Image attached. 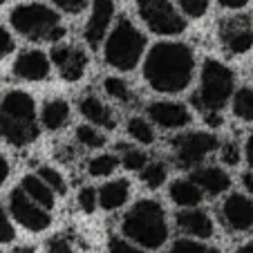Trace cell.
Masks as SVG:
<instances>
[{
    "label": "cell",
    "mask_w": 253,
    "mask_h": 253,
    "mask_svg": "<svg viewBox=\"0 0 253 253\" xmlns=\"http://www.w3.org/2000/svg\"><path fill=\"white\" fill-rule=\"evenodd\" d=\"M2 2H5V0H0V5H2Z\"/></svg>",
    "instance_id": "47"
},
{
    "label": "cell",
    "mask_w": 253,
    "mask_h": 253,
    "mask_svg": "<svg viewBox=\"0 0 253 253\" xmlns=\"http://www.w3.org/2000/svg\"><path fill=\"white\" fill-rule=\"evenodd\" d=\"M222 220L231 231H249L253 229V202L247 195L233 193L222 204Z\"/></svg>",
    "instance_id": "14"
},
{
    "label": "cell",
    "mask_w": 253,
    "mask_h": 253,
    "mask_svg": "<svg viewBox=\"0 0 253 253\" xmlns=\"http://www.w3.org/2000/svg\"><path fill=\"white\" fill-rule=\"evenodd\" d=\"M14 77L23 79V81H45L49 77L52 63L49 56L41 49H25L16 56L14 61Z\"/></svg>",
    "instance_id": "13"
},
{
    "label": "cell",
    "mask_w": 253,
    "mask_h": 253,
    "mask_svg": "<svg viewBox=\"0 0 253 253\" xmlns=\"http://www.w3.org/2000/svg\"><path fill=\"white\" fill-rule=\"evenodd\" d=\"M168 253H220L215 247H209V244H202L197 240H177Z\"/></svg>",
    "instance_id": "31"
},
{
    "label": "cell",
    "mask_w": 253,
    "mask_h": 253,
    "mask_svg": "<svg viewBox=\"0 0 253 253\" xmlns=\"http://www.w3.org/2000/svg\"><path fill=\"white\" fill-rule=\"evenodd\" d=\"M220 43L229 54H247L253 47V23L249 16H229L220 23Z\"/></svg>",
    "instance_id": "9"
},
{
    "label": "cell",
    "mask_w": 253,
    "mask_h": 253,
    "mask_svg": "<svg viewBox=\"0 0 253 253\" xmlns=\"http://www.w3.org/2000/svg\"><path fill=\"white\" fill-rule=\"evenodd\" d=\"M49 63L58 67L65 81H79L87 70V54L77 45L56 43L52 47V54H49Z\"/></svg>",
    "instance_id": "12"
},
{
    "label": "cell",
    "mask_w": 253,
    "mask_h": 253,
    "mask_svg": "<svg viewBox=\"0 0 253 253\" xmlns=\"http://www.w3.org/2000/svg\"><path fill=\"white\" fill-rule=\"evenodd\" d=\"M79 206H81L85 213H94L96 211V206H99V197H96V191L92 186L81 188V193H79Z\"/></svg>",
    "instance_id": "34"
},
{
    "label": "cell",
    "mask_w": 253,
    "mask_h": 253,
    "mask_svg": "<svg viewBox=\"0 0 253 253\" xmlns=\"http://www.w3.org/2000/svg\"><path fill=\"white\" fill-rule=\"evenodd\" d=\"M115 18V0H92V11L83 27V39L90 47H99L110 32V23Z\"/></svg>",
    "instance_id": "11"
},
{
    "label": "cell",
    "mask_w": 253,
    "mask_h": 253,
    "mask_svg": "<svg viewBox=\"0 0 253 253\" xmlns=\"http://www.w3.org/2000/svg\"><path fill=\"white\" fill-rule=\"evenodd\" d=\"M9 23L16 34L27 41H49L58 43L65 36L61 16L43 2H25L16 5L9 14Z\"/></svg>",
    "instance_id": "5"
},
{
    "label": "cell",
    "mask_w": 253,
    "mask_h": 253,
    "mask_svg": "<svg viewBox=\"0 0 253 253\" xmlns=\"http://www.w3.org/2000/svg\"><path fill=\"white\" fill-rule=\"evenodd\" d=\"M16 47L14 43V36H11V32L7 27H2L0 25V56H7V54H11Z\"/></svg>",
    "instance_id": "39"
},
{
    "label": "cell",
    "mask_w": 253,
    "mask_h": 253,
    "mask_svg": "<svg viewBox=\"0 0 253 253\" xmlns=\"http://www.w3.org/2000/svg\"><path fill=\"white\" fill-rule=\"evenodd\" d=\"M128 195H130V184L126 179H112V182L103 184L101 191L96 193L99 197V206L105 211H117L128 202Z\"/></svg>",
    "instance_id": "19"
},
{
    "label": "cell",
    "mask_w": 253,
    "mask_h": 253,
    "mask_svg": "<svg viewBox=\"0 0 253 253\" xmlns=\"http://www.w3.org/2000/svg\"><path fill=\"white\" fill-rule=\"evenodd\" d=\"M195 74V54L191 45L162 41L153 45L143 61V79L155 92L177 94L186 90Z\"/></svg>",
    "instance_id": "1"
},
{
    "label": "cell",
    "mask_w": 253,
    "mask_h": 253,
    "mask_svg": "<svg viewBox=\"0 0 253 253\" xmlns=\"http://www.w3.org/2000/svg\"><path fill=\"white\" fill-rule=\"evenodd\" d=\"M177 229L182 233L191 235V238H200V240H209L213 235V220L209 217V213L195 209H182L175 215Z\"/></svg>",
    "instance_id": "16"
},
{
    "label": "cell",
    "mask_w": 253,
    "mask_h": 253,
    "mask_svg": "<svg viewBox=\"0 0 253 253\" xmlns=\"http://www.w3.org/2000/svg\"><path fill=\"white\" fill-rule=\"evenodd\" d=\"M244 153H247V162H249V166L253 168V132L249 134V139H247V146H244Z\"/></svg>",
    "instance_id": "43"
},
{
    "label": "cell",
    "mask_w": 253,
    "mask_h": 253,
    "mask_svg": "<svg viewBox=\"0 0 253 253\" xmlns=\"http://www.w3.org/2000/svg\"><path fill=\"white\" fill-rule=\"evenodd\" d=\"M235 90V77L233 70L224 63L206 58L202 65L200 77V90L193 96V103L204 112H220L231 101Z\"/></svg>",
    "instance_id": "6"
},
{
    "label": "cell",
    "mask_w": 253,
    "mask_h": 253,
    "mask_svg": "<svg viewBox=\"0 0 253 253\" xmlns=\"http://www.w3.org/2000/svg\"><path fill=\"white\" fill-rule=\"evenodd\" d=\"M20 191H23L32 202L43 206L45 211L54 209V191L41 179L39 175H25L23 182H20Z\"/></svg>",
    "instance_id": "20"
},
{
    "label": "cell",
    "mask_w": 253,
    "mask_h": 253,
    "mask_svg": "<svg viewBox=\"0 0 253 253\" xmlns=\"http://www.w3.org/2000/svg\"><path fill=\"white\" fill-rule=\"evenodd\" d=\"M70 121V103L63 99H49L41 108V124L45 130H61Z\"/></svg>",
    "instance_id": "21"
},
{
    "label": "cell",
    "mask_w": 253,
    "mask_h": 253,
    "mask_svg": "<svg viewBox=\"0 0 253 253\" xmlns=\"http://www.w3.org/2000/svg\"><path fill=\"white\" fill-rule=\"evenodd\" d=\"M77 141L85 148H101L105 143V137L94 128V126H79L77 128Z\"/></svg>",
    "instance_id": "30"
},
{
    "label": "cell",
    "mask_w": 253,
    "mask_h": 253,
    "mask_svg": "<svg viewBox=\"0 0 253 253\" xmlns=\"http://www.w3.org/2000/svg\"><path fill=\"white\" fill-rule=\"evenodd\" d=\"M79 112H81L92 126H99V128H105V130L115 128V117H112V112L108 110V105L94 94H85L79 101Z\"/></svg>",
    "instance_id": "18"
},
{
    "label": "cell",
    "mask_w": 253,
    "mask_h": 253,
    "mask_svg": "<svg viewBox=\"0 0 253 253\" xmlns=\"http://www.w3.org/2000/svg\"><path fill=\"white\" fill-rule=\"evenodd\" d=\"M14 253H36V251H34L32 247H20V249H16Z\"/></svg>",
    "instance_id": "46"
},
{
    "label": "cell",
    "mask_w": 253,
    "mask_h": 253,
    "mask_svg": "<svg viewBox=\"0 0 253 253\" xmlns=\"http://www.w3.org/2000/svg\"><path fill=\"white\" fill-rule=\"evenodd\" d=\"M170 200L182 209H195L202 202V191L193 179H175L170 184Z\"/></svg>",
    "instance_id": "22"
},
{
    "label": "cell",
    "mask_w": 253,
    "mask_h": 253,
    "mask_svg": "<svg viewBox=\"0 0 253 253\" xmlns=\"http://www.w3.org/2000/svg\"><path fill=\"white\" fill-rule=\"evenodd\" d=\"M242 184H244V188H247L249 195H253V170L244 172V175H242Z\"/></svg>",
    "instance_id": "44"
},
{
    "label": "cell",
    "mask_w": 253,
    "mask_h": 253,
    "mask_svg": "<svg viewBox=\"0 0 253 253\" xmlns=\"http://www.w3.org/2000/svg\"><path fill=\"white\" fill-rule=\"evenodd\" d=\"M191 179L200 186V191L209 193V195H222L224 191L231 188V177L224 168L220 166H202L195 168Z\"/></svg>",
    "instance_id": "17"
},
{
    "label": "cell",
    "mask_w": 253,
    "mask_h": 253,
    "mask_svg": "<svg viewBox=\"0 0 253 253\" xmlns=\"http://www.w3.org/2000/svg\"><path fill=\"white\" fill-rule=\"evenodd\" d=\"M9 211L14 215V220L20 226H25L27 231H45L52 224V215L49 211H45L43 206H39L36 202H32L23 191L14 188L9 195Z\"/></svg>",
    "instance_id": "10"
},
{
    "label": "cell",
    "mask_w": 253,
    "mask_h": 253,
    "mask_svg": "<svg viewBox=\"0 0 253 253\" xmlns=\"http://www.w3.org/2000/svg\"><path fill=\"white\" fill-rule=\"evenodd\" d=\"M45 253H77V249H74V244L67 238L58 235V238H52L47 242V251Z\"/></svg>",
    "instance_id": "36"
},
{
    "label": "cell",
    "mask_w": 253,
    "mask_h": 253,
    "mask_svg": "<svg viewBox=\"0 0 253 253\" xmlns=\"http://www.w3.org/2000/svg\"><path fill=\"white\" fill-rule=\"evenodd\" d=\"M204 121H206L209 128H217V126H222L220 112H204Z\"/></svg>",
    "instance_id": "41"
},
{
    "label": "cell",
    "mask_w": 253,
    "mask_h": 253,
    "mask_svg": "<svg viewBox=\"0 0 253 253\" xmlns=\"http://www.w3.org/2000/svg\"><path fill=\"white\" fill-rule=\"evenodd\" d=\"M146 52V36L128 18L117 20V25L103 39V58L119 72H130L139 65Z\"/></svg>",
    "instance_id": "4"
},
{
    "label": "cell",
    "mask_w": 253,
    "mask_h": 253,
    "mask_svg": "<svg viewBox=\"0 0 253 253\" xmlns=\"http://www.w3.org/2000/svg\"><path fill=\"white\" fill-rule=\"evenodd\" d=\"M52 2L61 11H67V14H79L90 5V0H52Z\"/></svg>",
    "instance_id": "37"
},
{
    "label": "cell",
    "mask_w": 253,
    "mask_h": 253,
    "mask_svg": "<svg viewBox=\"0 0 253 253\" xmlns=\"http://www.w3.org/2000/svg\"><path fill=\"white\" fill-rule=\"evenodd\" d=\"M128 134L134 139V141L143 143V146H148V143L155 141L153 126L143 119V117H132V119L128 121Z\"/></svg>",
    "instance_id": "26"
},
{
    "label": "cell",
    "mask_w": 253,
    "mask_h": 253,
    "mask_svg": "<svg viewBox=\"0 0 253 253\" xmlns=\"http://www.w3.org/2000/svg\"><path fill=\"white\" fill-rule=\"evenodd\" d=\"M224 9H233V11H238V9H244V7L249 5V0H217Z\"/></svg>",
    "instance_id": "40"
},
{
    "label": "cell",
    "mask_w": 253,
    "mask_h": 253,
    "mask_svg": "<svg viewBox=\"0 0 253 253\" xmlns=\"http://www.w3.org/2000/svg\"><path fill=\"white\" fill-rule=\"evenodd\" d=\"M108 251L110 253H146V251H141L137 244L128 242V240H124V238H112L110 244H108Z\"/></svg>",
    "instance_id": "35"
},
{
    "label": "cell",
    "mask_w": 253,
    "mask_h": 253,
    "mask_svg": "<svg viewBox=\"0 0 253 253\" xmlns=\"http://www.w3.org/2000/svg\"><path fill=\"white\" fill-rule=\"evenodd\" d=\"M235 253H253V240H251V242H247V244H242V247H240Z\"/></svg>",
    "instance_id": "45"
},
{
    "label": "cell",
    "mask_w": 253,
    "mask_h": 253,
    "mask_svg": "<svg viewBox=\"0 0 253 253\" xmlns=\"http://www.w3.org/2000/svg\"><path fill=\"white\" fill-rule=\"evenodd\" d=\"M103 90L105 94L110 96V99L119 101V103H130L132 101V90H130V85L124 81V79L119 77H108L103 81Z\"/></svg>",
    "instance_id": "25"
},
{
    "label": "cell",
    "mask_w": 253,
    "mask_h": 253,
    "mask_svg": "<svg viewBox=\"0 0 253 253\" xmlns=\"http://www.w3.org/2000/svg\"><path fill=\"white\" fill-rule=\"evenodd\" d=\"M233 115L242 121H253V87H240L233 94Z\"/></svg>",
    "instance_id": "23"
},
{
    "label": "cell",
    "mask_w": 253,
    "mask_h": 253,
    "mask_svg": "<svg viewBox=\"0 0 253 253\" xmlns=\"http://www.w3.org/2000/svg\"><path fill=\"white\" fill-rule=\"evenodd\" d=\"M211 0H177V9L188 18H202L209 11Z\"/></svg>",
    "instance_id": "32"
},
{
    "label": "cell",
    "mask_w": 253,
    "mask_h": 253,
    "mask_svg": "<svg viewBox=\"0 0 253 253\" xmlns=\"http://www.w3.org/2000/svg\"><path fill=\"white\" fill-rule=\"evenodd\" d=\"M117 166H119L117 155L105 153V155H96V157H92L90 162H87V172L94 177H108L117 170Z\"/></svg>",
    "instance_id": "24"
},
{
    "label": "cell",
    "mask_w": 253,
    "mask_h": 253,
    "mask_svg": "<svg viewBox=\"0 0 253 253\" xmlns=\"http://www.w3.org/2000/svg\"><path fill=\"white\" fill-rule=\"evenodd\" d=\"M166 175H168L166 164H162V162H155V164H150V166L141 168V182L148 188H159L166 182Z\"/></svg>",
    "instance_id": "27"
},
{
    "label": "cell",
    "mask_w": 253,
    "mask_h": 253,
    "mask_svg": "<svg viewBox=\"0 0 253 253\" xmlns=\"http://www.w3.org/2000/svg\"><path fill=\"white\" fill-rule=\"evenodd\" d=\"M121 148V164H124V168H128V170H141L146 164H148V157H146V153L139 148H126V146H119Z\"/></svg>",
    "instance_id": "29"
},
{
    "label": "cell",
    "mask_w": 253,
    "mask_h": 253,
    "mask_svg": "<svg viewBox=\"0 0 253 253\" xmlns=\"http://www.w3.org/2000/svg\"><path fill=\"white\" fill-rule=\"evenodd\" d=\"M217 148H220V141L211 132H186L172 139V150H175L177 164L182 168H188V170L200 166Z\"/></svg>",
    "instance_id": "8"
},
{
    "label": "cell",
    "mask_w": 253,
    "mask_h": 253,
    "mask_svg": "<svg viewBox=\"0 0 253 253\" xmlns=\"http://www.w3.org/2000/svg\"><path fill=\"white\" fill-rule=\"evenodd\" d=\"M137 14L157 36H177L186 29V20L172 0H137Z\"/></svg>",
    "instance_id": "7"
},
{
    "label": "cell",
    "mask_w": 253,
    "mask_h": 253,
    "mask_svg": "<svg viewBox=\"0 0 253 253\" xmlns=\"http://www.w3.org/2000/svg\"><path fill=\"white\" fill-rule=\"evenodd\" d=\"M39 177L43 179L45 184H47L49 188H52L56 195H65L67 193V184H65V177L61 175V172L56 170V168H52V166H43L39 170Z\"/></svg>",
    "instance_id": "28"
},
{
    "label": "cell",
    "mask_w": 253,
    "mask_h": 253,
    "mask_svg": "<svg viewBox=\"0 0 253 253\" xmlns=\"http://www.w3.org/2000/svg\"><path fill=\"white\" fill-rule=\"evenodd\" d=\"M148 117L162 128H186L191 124V112L184 103L177 101H155L148 105Z\"/></svg>",
    "instance_id": "15"
},
{
    "label": "cell",
    "mask_w": 253,
    "mask_h": 253,
    "mask_svg": "<svg viewBox=\"0 0 253 253\" xmlns=\"http://www.w3.org/2000/svg\"><path fill=\"white\" fill-rule=\"evenodd\" d=\"M14 238H16L14 224H11V220H9V215H7V211L0 206V244L14 242Z\"/></svg>",
    "instance_id": "33"
},
{
    "label": "cell",
    "mask_w": 253,
    "mask_h": 253,
    "mask_svg": "<svg viewBox=\"0 0 253 253\" xmlns=\"http://www.w3.org/2000/svg\"><path fill=\"white\" fill-rule=\"evenodd\" d=\"M220 155H222V162H224L226 166H235V164L240 162V148L233 141L224 143V146L220 148Z\"/></svg>",
    "instance_id": "38"
},
{
    "label": "cell",
    "mask_w": 253,
    "mask_h": 253,
    "mask_svg": "<svg viewBox=\"0 0 253 253\" xmlns=\"http://www.w3.org/2000/svg\"><path fill=\"white\" fill-rule=\"evenodd\" d=\"M9 177V164H7V157L0 153V186L5 184V179Z\"/></svg>",
    "instance_id": "42"
},
{
    "label": "cell",
    "mask_w": 253,
    "mask_h": 253,
    "mask_svg": "<svg viewBox=\"0 0 253 253\" xmlns=\"http://www.w3.org/2000/svg\"><path fill=\"white\" fill-rule=\"evenodd\" d=\"M124 235L143 249H159L168 240L166 211L157 200H139L121 222Z\"/></svg>",
    "instance_id": "3"
},
{
    "label": "cell",
    "mask_w": 253,
    "mask_h": 253,
    "mask_svg": "<svg viewBox=\"0 0 253 253\" xmlns=\"http://www.w3.org/2000/svg\"><path fill=\"white\" fill-rule=\"evenodd\" d=\"M39 117L32 94L25 90H9L0 99V139L23 148L39 139Z\"/></svg>",
    "instance_id": "2"
}]
</instances>
